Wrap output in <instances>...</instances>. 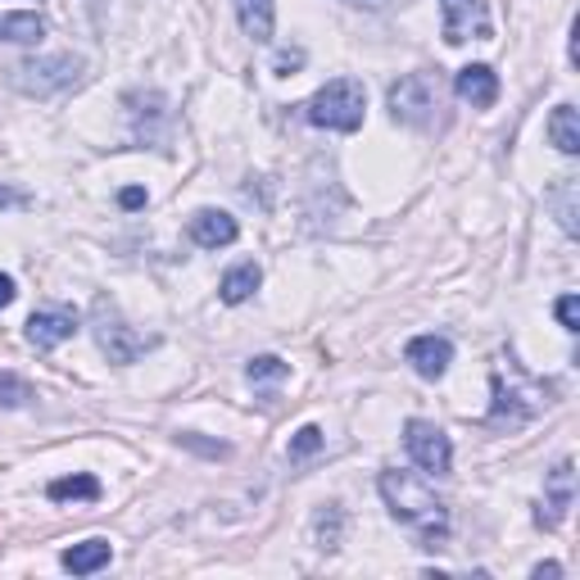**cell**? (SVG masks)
Returning a JSON list of instances; mask_svg holds the SVG:
<instances>
[{
	"label": "cell",
	"instance_id": "1",
	"mask_svg": "<svg viewBox=\"0 0 580 580\" xmlns=\"http://www.w3.org/2000/svg\"><path fill=\"white\" fill-rule=\"evenodd\" d=\"M376 486H381V499H385V508H391V517L400 526H408L426 549H435V540L449 536V508L435 499V490L422 476L391 467V472H381Z\"/></svg>",
	"mask_w": 580,
	"mask_h": 580
},
{
	"label": "cell",
	"instance_id": "2",
	"mask_svg": "<svg viewBox=\"0 0 580 580\" xmlns=\"http://www.w3.org/2000/svg\"><path fill=\"white\" fill-rule=\"evenodd\" d=\"M549 391L540 381H526L521 376V367H499L495 372V404H490V417H486V426H499V431H517V426H526L530 417H536L549 400H545Z\"/></svg>",
	"mask_w": 580,
	"mask_h": 580
},
{
	"label": "cell",
	"instance_id": "3",
	"mask_svg": "<svg viewBox=\"0 0 580 580\" xmlns=\"http://www.w3.org/2000/svg\"><path fill=\"white\" fill-rule=\"evenodd\" d=\"M363 110H367L363 82L359 77H335L304 105V118L313 127H327V132H359L363 127Z\"/></svg>",
	"mask_w": 580,
	"mask_h": 580
},
{
	"label": "cell",
	"instance_id": "4",
	"mask_svg": "<svg viewBox=\"0 0 580 580\" xmlns=\"http://www.w3.org/2000/svg\"><path fill=\"white\" fill-rule=\"evenodd\" d=\"M91 331H95V345L105 350V359H110V363H118V367H127V363L145 359V350L155 345V341H145V335H136V331L123 322L118 304H114V300H105V296L91 304Z\"/></svg>",
	"mask_w": 580,
	"mask_h": 580
},
{
	"label": "cell",
	"instance_id": "5",
	"mask_svg": "<svg viewBox=\"0 0 580 580\" xmlns=\"http://www.w3.org/2000/svg\"><path fill=\"white\" fill-rule=\"evenodd\" d=\"M77 77H82V60L77 55H37V60H23V64L10 69V82L23 95H37V101L69 91Z\"/></svg>",
	"mask_w": 580,
	"mask_h": 580
},
{
	"label": "cell",
	"instance_id": "6",
	"mask_svg": "<svg viewBox=\"0 0 580 580\" xmlns=\"http://www.w3.org/2000/svg\"><path fill=\"white\" fill-rule=\"evenodd\" d=\"M385 105H391V118L395 123H408V127H426L435 118V110H441V82H435V73H408L391 86V95H385Z\"/></svg>",
	"mask_w": 580,
	"mask_h": 580
},
{
	"label": "cell",
	"instance_id": "7",
	"mask_svg": "<svg viewBox=\"0 0 580 580\" xmlns=\"http://www.w3.org/2000/svg\"><path fill=\"white\" fill-rule=\"evenodd\" d=\"M404 445H408V458L426 472V476H449L454 467V445H449V435L426 422V417H408L404 422Z\"/></svg>",
	"mask_w": 580,
	"mask_h": 580
},
{
	"label": "cell",
	"instance_id": "8",
	"mask_svg": "<svg viewBox=\"0 0 580 580\" xmlns=\"http://www.w3.org/2000/svg\"><path fill=\"white\" fill-rule=\"evenodd\" d=\"M404 359L413 363V372L422 381H441L449 372V363H454V341H449V335H435V331L431 335H413Z\"/></svg>",
	"mask_w": 580,
	"mask_h": 580
},
{
	"label": "cell",
	"instance_id": "9",
	"mask_svg": "<svg viewBox=\"0 0 580 580\" xmlns=\"http://www.w3.org/2000/svg\"><path fill=\"white\" fill-rule=\"evenodd\" d=\"M571 504H576V467L562 458L549 476H545V504H540V526L545 530H553V526H562V517L571 512Z\"/></svg>",
	"mask_w": 580,
	"mask_h": 580
},
{
	"label": "cell",
	"instance_id": "10",
	"mask_svg": "<svg viewBox=\"0 0 580 580\" xmlns=\"http://www.w3.org/2000/svg\"><path fill=\"white\" fill-rule=\"evenodd\" d=\"M441 14H445V41L463 45L467 37H490V19L480 0H441Z\"/></svg>",
	"mask_w": 580,
	"mask_h": 580
},
{
	"label": "cell",
	"instance_id": "11",
	"mask_svg": "<svg viewBox=\"0 0 580 580\" xmlns=\"http://www.w3.org/2000/svg\"><path fill=\"white\" fill-rule=\"evenodd\" d=\"M73 331H77V313L64 309V304H55V309H37V313L28 318V341H32L37 350H55V345L73 341Z\"/></svg>",
	"mask_w": 580,
	"mask_h": 580
},
{
	"label": "cell",
	"instance_id": "12",
	"mask_svg": "<svg viewBox=\"0 0 580 580\" xmlns=\"http://www.w3.org/2000/svg\"><path fill=\"white\" fill-rule=\"evenodd\" d=\"M454 91H458V101L472 105V110H490L499 101V73L490 64H467L458 69L454 77Z\"/></svg>",
	"mask_w": 580,
	"mask_h": 580
},
{
	"label": "cell",
	"instance_id": "13",
	"mask_svg": "<svg viewBox=\"0 0 580 580\" xmlns=\"http://www.w3.org/2000/svg\"><path fill=\"white\" fill-rule=\"evenodd\" d=\"M236 236H240V222L231 214H222V209H200L196 218H190V240H196L200 250H222Z\"/></svg>",
	"mask_w": 580,
	"mask_h": 580
},
{
	"label": "cell",
	"instance_id": "14",
	"mask_svg": "<svg viewBox=\"0 0 580 580\" xmlns=\"http://www.w3.org/2000/svg\"><path fill=\"white\" fill-rule=\"evenodd\" d=\"M110 558H114V545H110V540H82V545H73V549L60 553V567L73 571V576H91V571L110 567Z\"/></svg>",
	"mask_w": 580,
	"mask_h": 580
},
{
	"label": "cell",
	"instance_id": "15",
	"mask_svg": "<svg viewBox=\"0 0 580 580\" xmlns=\"http://www.w3.org/2000/svg\"><path fill=\"white\" fill-rule=\"evenodd\" d=\"M236 14H240V28H246V37L250 41H272V23H277V14H272V0H236Z\"/></svg>",
	"mask_w": 580,
	"mask_h": 580
},
{
	"label": "cell",
	"instance_id": "16",
	"mask_svg": "<svg viewBox=\"0 0 580 580\" xmlns=\"http://www.w3.org/2000/svg\"><path fill=\"white\" fill-rule=\"evenodd\" d=\"M259 281H263L259 263H236V268L222 277L218 296H222V304H246V300L255 296V290H259Z\"/></svg>",
	"mask_w": 580,
	"mask_h": 580
},
{
	"label": "cell",
	"instance_id": "17",
	"mask_svg": "<svg viewBox=\"0 0 580 580\" xmlns=\"http://www.w3.org/2000/svg\"><path fill=\"white\" fill-rule=\"evenodd\" d=\"M45 495H51L55 504H95V499H101V480H95V476H60V480H51V486H45Z\"/></svg>",
	"mask_w": 580,
	"mask_h": 580
},
{
	"label": "cell",
	"instance_id": "18",
	"mask_svg": "<svg viewBox=\"0 0 580 580\" xmlns=\"http://www.w3.org/2000/svg\"><path fill=\"white\" fill-rule=\"evenodd\" d=\"M549 141L558 145V155H580V118L576 105H558L549 114Z\"/></svg>",
	"mask_w": 580,
	"mask_h": 580
},
{
	"label": "cell",
	"instance_id": "19",
	"mask_svg": "<svg viewBox=\"0 0 580 580\" xmlns=\"http://www.w3.org/2000/svg\"><path fill=\"white\" fill-rule=\"evenodd\" d=\"M45 37V23L41 14L23 10V14H0V41H14V45H32Z\"/></svg>",
	"mask_w": 580,
	"mask_h": 580
},
{
	"label": "cell",
	"instance_id": "20",
	"mask_svg": "<svg viewBox=\"0 0 580 580\" xmlns=\"http://www.w3.org/2000/svg\"><path fill=\"white\" fill-rule=\"evenodd\" d=\"M545 200H549V209L558 214V227H562L567 236H576V231H580V227H576V182H571V177H562Z\"/></svg>",
	"mask_w": 580,
	"mask_h": 580
},
{
	"label": "cell",
	"instance_id": "21",
	"mask_svg": "<svg viewBox=\"0 0 580 580\" xmlns=\"http://www.w3.org/2000/svg\"><path fill=\"white\" fill-rule=\"evenodd\" d=\"M32 400V381H23L19 372H0V408H23Z\"/></svg>",
	"mask_w": 580,
	"mask_h": 580
},
{
	"label": "cell",
	"instance_id": "22",
	"mask_svg": "<svg viewBox=\"0 0 580 580\" xmlns=\"http://www.w3.org/2000/svg\"><path fill=\"white\" fill-rule=\"evenodd\" d=\"M322 445H327L322 426H300V431H296V441H290V463H304V458H313Z\"/></svg>",
	"mask_w": 580,
	"mask_h": 580
},
{
	"label": "cell",
	"instance_id": "23",
	"mask_svg": "<svg viewBox=\"0 0 580 580\" xmlns=\"http://www.w3.org/2000/svg\"><path fill=\"white\" fill-rule=\"evenodd\" d=\"M286 372H290V367H286L277 354H259V359L246 363V376H250L255 385H272V381H281Z\"/></svg>",
	"mask_w": 580,
	"mask_h": 580
},
{
	"label": "cell",
	"instance_id": "24",
	"mask_svg": "<svg viewBox=\"0 0 580 580\" xmlns=\"http://www.w3.org/2000/svg\"><path fill=\"white\" fill-rule=\"evenodd\" d=\"M553 313H558V322H562V331H580V300H576V296H562Z\"/></svg>",
	"mask_w": 580,
	"mask_h": 580
},
{
	"label": "cell",
	"instance_id": "25",
	"mask_svg": "<svg viewBox=\"0 0 580 580\" xmlns=\"http://www.w3.org/2000/svg\"><path fill=\"white\" fill-rule=\"evenodd\" d=\"M118 205H123V209H141V205H145V190H141V186L118 190Z\"/></svg>",
	"mask_w": 580,
	"mask_h": 580
},
{
	"label": "cell",
	"instance_id": "26",
	"mask_svg": "<svg viewBox=\"0 0 580 580\" xmlns=\"http://www.w3.org/2000/svg\"><path fill=\"white\" fill-rule=\"evenodd\" d=\"M0 205H6V209H28V196H23V190L0 186Z\"/></svg>",
	"mask_w": 580,
	"mask_h": 580
},
{
	"label": "cell",
	"instance_id": "27",
	"mask_svg": "<svg viewBox=\"0 0 580 580\" xmlns=\"http://www.w3.org/2000/svg\"><path fill=\"white\" fill-rule=\"evenodd\" d=\"M14 296H19V290H14V277L0 272V309H10V304H14Z\"/></svg>",
	"mask_w": 580,
	"mask_h": 580
},
{
	"label": "cell",
	"instance_id": "28",
	"mask_svg": "<svg viewBox=\"0 0 580 580\" xmlns=\"http://www.w3.org/2000/svg\"><path fill=\"white\" fill-rule=\"evenodd\" d=\"M300 64H304V55H300V51H296V55H290V51H286V55H277V73H281V77H290V69H300Z\"/></svg>",
	"mask_w": 580,
	"mask_h": 580
},
{
	"label": "cell",
	"instance_id": "29",
	"mask_svg": "<svg viewBox=\"0 0 580 580\" xmlns=\"http://www.w3.org/2000/svg\"><path fill=\"white\" fill-rule=\"evenodd\" d=\"M530 576H536V580H553V576H562V567H558V562H540Z\"/></svg>",
	"mask_w": 580,
	"mask_h": 580
},
{
	"label": "cell",
	"instance_id": "30",
	"mask_svg": "<svg viewBox=\"0 0 580 580\" xmlns=\"http://www.w3.org/2000/svg\"><path fill=\"white\" fill-rule=\"evenodd\" d=\"M350 6H359V0H350Z\"/></svg>",
	"mask_w": 580,
	"mask_h": 580
}]
</instances>
